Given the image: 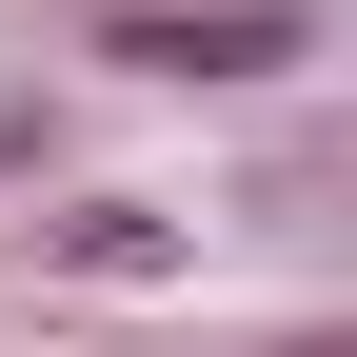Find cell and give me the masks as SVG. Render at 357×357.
<instances>
[{"instance_id": "6da1fadb", "label": "cell", "mask_w": 357, "mask_h": 357, "mask_svg": "<svg viewBox=\"0 0 357 357\" xmlns=\"http://www.w3.org/2000/svg\"><path fill=\"white\" fill-rule=\"evenodd\" d=\"M298 40H318L298 0H119L100 60H139V79H278Z\"/></svg>"}, {"instance_id": "7a4b0ae2", "label": "cell", "mask_w": 357, "mask_h": 357, "mask_svg": "<svg viewBox=\"0 0 357 357\" xmlns=\"http://www.w3.org/2000/svg\"><path fill=\"white\" fill-rule=\"evenodd\" d=\"M278 357H337V337H278Z\"/></svg>"}]
</instances>
